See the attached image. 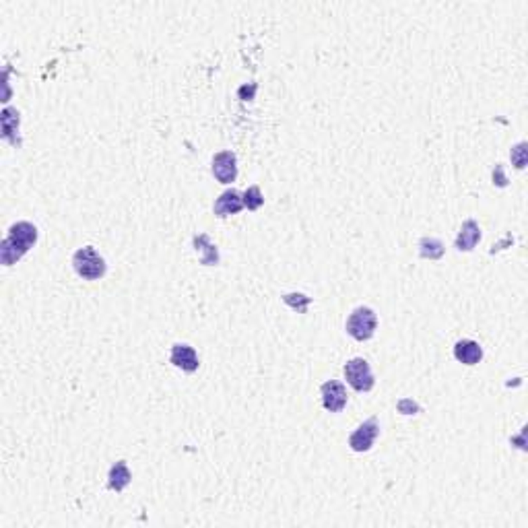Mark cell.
<instances>
[{"label":"cell","instance_id":"9","mask_svg":"<svg viewBox=\"0 0 528 528\" xmlns=\"http://www.w3.org/2000/svg\"><path fill=\"white\" fill-rule=\"evenodd\" d=\"M244 209V199L237 190H225L215 202V215L219 217H229V215H237Z\"/></svg>","mask_w":528,"mask_h":528},{"label":"cell","instance_id":"10","mask_svg":"<svg viewBox=\"0 0 528 528\" xmlns=\"http://www.w3.org/2000/svg\"><path fill=\"white\" fill-rule=\"evenodd\" d=\"M454 357L464 365H474L483 359V349L479 343H474L471 339H462L458 341L454 347Z\"/></svg>","mask_w":528,"mask_h":528},{"label":"cell","instance_id":"15","mask_svg":"<svg viewBox=\"0 0 528 528\" xmlns=\"http://www.w3.org/2000/svg\"><path fill=\"white\" fill-rule=\"evenodd\" d=\"M512 157H514V165L518 169H522L524 164H527V143H520V145L514 146L512 149Z\"/></svg>","mask_w":528,"mask_h":528},{"label":"cell","instance_id":"12","mask_svg":"<svg viewBox=\"0 0 528 528\" xmlns=\"http://www.w3.org/2000/svg\"><path fill=\"white\" fill-rule=\"evenodd\" d=\"M130 479H132V477H130L126 462L120 460V462H116V464L111 467V471H109V487L116 489V492H122L128 483H130Z\"/></svg>","mask_w":528,"mask_h":528},{"label":"cell","instance_id":"3","mask_svg":"<svg viewBox=\"0 0 528 528\" xmlns=\"http://www.w3.org/2000/svg\"><path fill=\"white\" fill-rule=\"evenodd\" d=\"M376 324H378V318H376V312L372 308H357L353 310V314L349 316L347 320V332L355 339V341H367L374 337L376 332Z\"/></svg>","mask_w":528,"mask_h":528},{"label":"cell","instance_id":"8","mask_svg":"<svg viewBox=\"0 0 528 528\" xmlns=\"http://www.w3.org/2000/svg\"><path fill=\"white\" fill-rule=\"evenodd\" d=\"M171 364L180 367L184 372H196L199 369V355L194 351V347L186 345V343H178L171 347V355H169Z\"/></svg>","mask_w":528,"mask_h":528},{"label":"cell","instance_id":"4","mask_svg":"<svg viewBox=\"0 0 528 528\" xmlns=\"http://www.w3.org/2000/svg\"><path fill=\"white\" fill-rule=\"evenodd\" d=\"M345 378L351 388L357 392H367L374 388V374L372 367L365 362L364 357H355L345 364Z\"/></svg>","mask_w":528,"mask_h":528},{"label":"cell","instance_id":"1","mask_svg":"<svg viewBox=\"0 0 528 528\" xmlns=\"http://www.w3.org/2000/svg\"><path fill=\"white\" fill-rule=\"evenodd\" d=\"M37 239V229L34 223L29 221H19L15 223L9 234L4 237L2 246H0V256H2V264L11 267L15 264L19 258L29 252V248L36 244Z\"/></svg>","mask_w":528,"mask_h":528},{"label":"cell","instance_id":"6","mask_svg":"<svg viewBox=\"0 0 528 528\" xmlns=\"http://www.w3.org/2000/svg\"><path fill=\"white\" fill-rule=\"evenodd\" d=\"M322 404L330 413L343 411L347 404V388L339 380H328L322 384Z\"/></svg>","mask_w":528,"mask_h":528},{"label":"cell","instance_id":"14","mask_svg":"<svg viewBox=\"0 0 528 528\" xmlns=\"http://www.w3.org/2000/svg\"><path fill=\"white\" fill-rule=\"evenodd\" d=\"M262 202H264V199H262L258 186H252V188L246 190V194H244V204H246L250 211H256L258 206H262Z\"/></svg>","mask_w":528,"mask_h":528},{"label":"cell","instance_id":"11","mask_svg":"<svg viewBox=\"0 0 528 528\" xmlns=\"http://www.w3.org/2000/svg\"><path fill=\"white\" fill-rule=\"evenodd\" d=\"M479 239H481V229H479V225L474 223L473 219H469V221L462 223V229L456 237V248L460 252H469L479 244Z\"/></svg>","mask_w":528,"mask_h":528},{"label":"cell","instance_id":"2","mask_svg":"<svg viewBox=\"0 0 528 528\" xmlns=\"http://www.w3.org/2000/svg\"><path fill=\"white\" fill-rule=\"evenodd\" d=\"M73 267L76 274L87 279V281H97L106 274V260L97 254V250L93 246H85V248L74 252Z\"/></svg>","mask_w":528,"mask_h":528},{"label":"cell","instance_id":"13","mask_svg":"<svg viewBox=\"0 0 528 528\" xmlns=\"http://www.w3.org/2000/svg\"><path fill=\"white\" fill-rule=\"evenodd\" d=\"M421 256L423 258H439V256L444 254V248H442V241H437L434 237H425V239H421Z\"/></svg>","mask_w":528,"mask_h":528},{"label":"cell","instance_id":"7","mask_svg":"<svg viewBox=\"0 0 528 528\" xmlns=\"http://www.w3.org/2000/svg\"><path fill=\"white\" fill-rule=\"evenodd\" d=\"M213 174L221 184H231L237 178L236 153L221 151L213 157Z\"/></svg>","mask_w":528,"mask_h":528},{"label":"cell","instance_id":"5","mask_svg":"<svg viewBox=\"0 0 528 528\" xmlns=\"http://www.w3.org/2000/svg\"><path fill=\"white\" fill-rule=\"evenodd\" d=\"M378 432H380V427H378V421L376 419H367L365 423H362L351 434V437H349L351 450H355V452H367L374 446V442L378 437Z\"/></svg>","mask_w":528,"mask_h":528}]
</instances>
